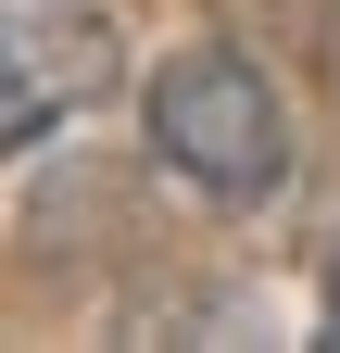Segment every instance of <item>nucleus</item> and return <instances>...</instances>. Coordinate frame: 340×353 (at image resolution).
I'll return each instance as SVG.
<instances>
[{"label":"nucleus","mask_w":340,"mask_h":353,"mask_svg":"<svg viewBox=\"0 0 340 353\" xmlns=\"http://www.w3.org/2000/svg\"><path fill=\"white\" fill-rule=\"evenodd\" d=\"M151 152L189 176L202 202H277L290 190V101H277V76L252 63V51H215V38H202V51H177L151 76Z\"/></svg>","instance_id":"nucleus-1"},{"label":"nucleus","mask_w":340,"mask_h":353,"mask_svg":"<svg viewBox=\"0 0 340 353\" xmlns=\"http://www.w3.org/2000/svg\"><path fill=\"white\" fill-rule=\"evenodd\" d=\"M114 76H126V51H114L101 13H13V38H0V139L38 152L63 114H89Z\"/></svg>","instance_id":"nucleus-2"},{"label":"nucleus","mask_w":340,"mask_h":353,"mask_svg":"<svg viewBox=\"0 0 340 353\" xmlns=\"http://www.w3.org/2000/svg\"><path fill=\"white\" fill-rule=\"evenodd\" d=\"M315 328L340 341V265H328V278H315Z\"/></svg>","instance_id":"nucleus-3"}]
</instances>
